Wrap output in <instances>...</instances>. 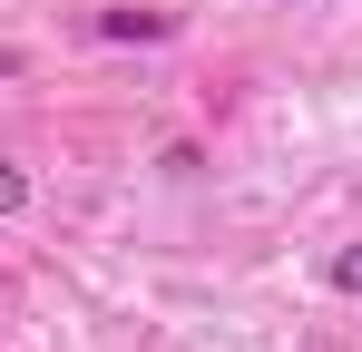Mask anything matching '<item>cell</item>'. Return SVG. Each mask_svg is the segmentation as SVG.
<instances>
[{"label":"cell","mask_w":362,"mask_h":352,"mask_svg":"<svg viewBox=\"0 0 362 352\" xmlns=\"http://www.w3.org/2000/svg\"><path fill=\"white\" fill-rule=\"evenodd\" d=\"M333 284H343V293H362V245H353V254H333Z\"/></svg>","instance_id":"6da1fadb"},{"label":"cell","mask_w":362,"mask_h":352,"mask_svg":"<svg viewBox=\"0 0 362 352\" xmlns=\"http://www.w3.org/2000/svg\"><path fill=\"white\" fill-rule=\"evenodd\" d=\"M10 206H20V176H10V167H0V216H10Z\"/></svg>","instance_id":"7a4b0ae2"}]
</instances>
